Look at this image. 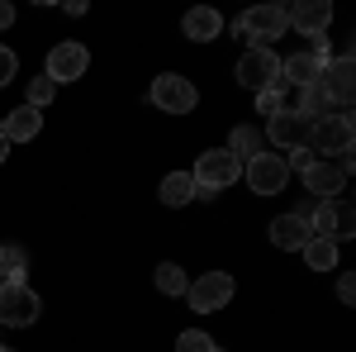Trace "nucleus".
<instances>
[{"label": "nucleus", "instance_id": "1", "mask_svg": "<svg viewBox=\"0 0 356 352\" xmlns=\"http://www.w3.org/2000/svg\"><path fill=\"white\" fill-rule=\"evenodd\" d=\"M195 186H204V190H228L233 181H243V162L228 153V148H209V153H200V162H195Z\"/></svg>", "mask_w": 356, "mask_h": 352}, {"label": "nucleus", "instance_id": "2", "mask_svg": "<svg viewBox=\"0 0 356 352\" xmlns=\"http://www.w3.org/2000/svg\"><path fill=\"white\" fill-rule=\"evenodd\" d=\"M285 10L280 5H252L243 20H238V38L257 43V48H271L275 38H285Z\"/></svg>", "mask_w": 356, "mask_h": 352}, {"label": "nucleus", "instance_id": "3", "mask_svg": "<svg viewBox=\"0 0 356 352\" xmlns=\"http://www.w3.org/2000/svg\"><path fill=\"white\" fill-rule=\"evenodd\" d=\"M314 238H328V243H347L356 234V210L347 200H318V210L309 215Z\"/></svg>", "mask_w": 356, "mask_h": 352}, {"label": "nucleus", "instance_id": "4", "mask_svg": "<svg viewBox=\"0 0 356 352\" xmlns=\"http://www.w3.org/2000/svg\"><path fill=\"white\" fill-rule=\"evenodd\" d=\"M152 105L162 109V114H191L200 105V91L191 86V77H181V72H162L157 82H152Z\"/></svg>", "mask_w": 356, "mask_h": 352}, {"label": "nucleus", "instance_id": "5", "mask_svg": "<svg viewBox=\"0 0 356 352\" xmlns=\"http://www.w3.org/2000/svg\"><path fill=\"white\" fill-rule=\"evenodd\" d=\"M243 181L257 190V195H280V190L290 186V167H285L280 153H261V158L243 162Z\"/></svg>", "mask_w": 356, "mask_h": 352}, {"label": "nucleus", "instance_id": "6", "mask_svg": "<svg viewBox=\"0 0 356 352\" xmlns=\"http://www.w3.org/2000/svg\"><path fill=\"white\" fill-rule=\"evenodd\" d=\"M233 291H238V281L228 271H204L200 281H191L186 300H191V309H200V314H214V309H223L233 300Z\"/></svg>", "mask_w": 356, "mask_h": 352}, {"label": "nucleus", "instance_id": "7", "mask_svg": "<svg viewBox=\"0 0 356 352\" xmlns=\"http://www.w3.org/2000/svg\"><path fill=\"white\" fill-rule=\"evenodd\" d=\"M238 82L247 86V91H271L275 82H280V57L271 53V48H247L243 57H238Z\"/></svg>", "mask_w": 356, "mask_h": 352}, {"label": "nucleus", "instance_id": "8", "mask_svg": "<svg viewBox=\"0 0 356 352\" xmlns=\"http://www.w3.org/2000/svg\"><path fill=\"white\" fill-rule=\"evenodd\" d=\"M352 114L347 109H337V114H323V119H314V134H309V148H323V153H352Z\"/></svg>", "mask_w": 356, "mask_h": 352}, {"label": "nucleus", "instance_id": "9", "mask_svg": "<svg viewBox=\"0 0 356 352\" xmlns=\"http://www.w3.org/2000/svg\"><path fill=\"white\" fill-rule=\"evenodd\" d=\"M38 296L29 291V281L24 286H0V324L5 328H29L33 319H38Z\"/></svg>", "mask_w": 356, "mask_h": 352}, {"label": "nucleus", "instance_id": "10", "mask_svg": "<svg viewBox=\"0 0 356 352\" xmlns=\"http://www.w3.org/2000/svg\"><path fill=\"white\" fill-rule=\"evenodd\" d=\"M86 67H90V53H86V43H57L53 53H48V82L62 86V82H81Z\"/></svg>", "mask_w": 356, "mask_h": 352}, {"label": "nucleus", "instance_id": "11", "mask_svg": "<svg viewBox=\"0 0 356 352\" xmlns=\"http://www.w3.org/2000/svg\"><path fill=\"white\" fill-rule=\"evenodd\" d=\"M309 134H314V119H304V114H295V109H285V114L266 119V138H271L275 148H285V153L309 148Z\"/></svg>", "mask_w": 356, "mask_h": 352}, {"label": "nucleus", "instance_id": "12", "mask_svg": "<svg viewBox=\"0 0 356 352\" xmlns=\"http://www.w3.org/2000/svg\"><path fill=\"white\" fill-rule=\"evenodd\" d=\"M285 24L300 29V33H309V38H323L328 24H332V5L328 0H300V5L285 10Z\"/></svg>", "mask_w": 356, "mask_h": 352}, {"label": "nucleus", "instance_id": "13", "mask_svg": "<svg viewBox=\"0 0 356 352\" xmlns=\"http://www.w3.org/2000/svg\"><path fill=\"white\" fill-rule=\"evenodd\" d=\"M318 86H323V95H328L332 105H352V91H356V67L352 57H332L328 67H323V77H318Z\"/></svg>", "mask_w": 356, "mask_h": 352}, {"label": "nucleus", "instance_id": "14", "mask_svg": "<svg viewBox=\"0 0 356 352\" xmlns=\"http://www.w3.org/2000/svg\"><path fill=\"white\" fill-rule=\"evenodd\" d=\"M304 186L314 190L318 200H342V190H347V171L328 158H318V162L304 167Z\"/></svg>", "mask_w": 356, "mask_h": 352}, {"label": "nucleus", "instance_id": "15", "mask_svg": "<svg viewBox=\"0 0 356 352\" xmlns=\"http://www.w3.org/2000/svg\"><path fill=\"white\" fill-rule=\"evenodd\" d=\"M314 238V229H309V215H275L271 219V243L280 247V252H300L304 243Z\"/></svg>", "mask_w": 356, "mask_h": 352}, {"label": "nucleus", "instance_id": "16", "mask_svg": "<svg viewBox=\"0 0 356 352\" xmlns=\"http://www.w3.org/2000/svg\"><path fill=\"white\" fill-rule=\"evenodd\" d=\"M38 129H43V109H33V105H19L0 119V138L5 143H29V138H38Z\"/></svg>", "mask_w": 356, "mask_h": 352}, {"label": "nucleus", "instance_id": "17", "mask_svg": "<svg viewBox=\"0 0 356 352\" xmlns=\"http://www.w3.org/2000/svg\"><path fill=\"white\" fill-rule=\"evenodd\" d=\"M181 29H186L191 43H209V38H219V33H223V15L214 10V5H195V10H186Z\"/></svg>", "mask_w": 356, "mask_h": 352}, {"label": "nucleus", "instance_id": "18", "mask_svg": "<svg viewBox=\"0 0 356 352\" xmlns=\"http://www.w3.org/2000/svg\"><path fill=\"white\" fill-rule=\"evenodd\" d=\"M323 77V62L314 53H295L290 62H280V82L285 86H295V91H304V86H314Z\"/></svg>", "mask_w": 356, "mask_h": 352}, {"label": "nucleus", "instance_id": "19", "mask_svg": "<svg viewBox=\"0 0 356 352\" xmlns=\"http://www.w3.org/2000/svg\"><path fill=\"white\" fill-rule=\"evenodd\" d=\"M228 153H233L238 162H252V158H261V153H266V134H261V129H252V124H238V129L228 134Z\"/></svg>", "mask_w": 356, "mask_h": 352}, {"label": "nucleus", "instance_id": "20", "mask_svg": "<svg viewBox=\"0 0 356 352\" xmlns=\"http://www.w3.org/2000/svg\"><path fill=\"white\" fill-rule=\"evenodd\" d=\"M162 205H171V210H181V205H191L195 200V176L191 171H171V176H162Z\"/></svg>", "mask_w": 356, "mask_h": 352}, {"label": "nucleus", "instance_id": "21", "mask_svg": "<svg viewBox=\"0 0 356 352\" xmlns=\"http://www.w3.org/2000/svg\"><path fill=\"white\" fill-rule=\"evenodd\" d=\"M24 271H29L24 247L5 243V247H0V286H24Z\"/></svg>", "mask_w": 356, "mask_h": 352}, {"label": "nucleus", "instance_id": "22", "mask_svg": "<svg viewBox=\"0 0 356 352\" xmlns=\"http://www.w3.org/2000/svg\"><path fill=\"white\" fill-rule=\"evenodd\" d=\"M300 252H304V262H309L314 271L337 267V243H328V238H309V243H304Z\"/></svg>", "mask_w": 356, "mask_h": 352}, {"label": "nucleus", "instance_id": "23", "mask_svg": "<svg viewBox=\"0 0 356 352\" xmlns=\"http://www.w3.org/2000/svg\"><path fill=\"white\" fill-rule=\"evenodd\" d=\"M157 291H162V296H186V291H191V281H186V267H176V262H162V267H157Z\"/></svg>", "mask_w": 356, "mask_h": 352}, {"label": "nucleus", "instance_id": "24", "mask_svg": "<svg viewBox=\"0 0 356 352\" xmlns=\"http://www.w3.org/2000/svg\"><path fill=\"white\" fill-rule=\"evenodd\" d=\"M176 352H223V348H214V338H209V333H200V328H186V333L176 338Z\"/></svg>", "mask_w": 356, "mask_h": 352}, {"label": "nucleus", "instance_id": "25", "mask_svg": "<svg viewBox=\"0 0 356 352\" xmlns=\"http://www.w3.org/2000/svg\"><path fill=\"white\" fill-rule=\"evenodd\" d=\"M53 95H57V86L48 82V77H33V82H29V105H33V109H43Z\"/></svg>", "mask_w": 356, "mask_h": 352}, {"label": "nucleus", "instance_id": "26", "mask_svg": "<svg viewBox=\"0 0 356 352\" xmlns=\"http://www.w3.org/2000/svg\"><path fill=\"white\" fill-rule=\"evenodd\" d=\"M15 77H19V57H15L10 48H5V43H0V86H10Z\"/></svg>", "mask_w": 356, "mask_h": 352}, {"label": "nucleus", "instance_id": "27", "mask_svg": "<svg viewBox=\"0 0 356 352\" xmlns=\"http://www.w3.org/2000/svg\"><path fill=\"white\" fill-rule=\"evenodd\" d=\"M337 300H342V305H352V300H356V281H352V276L337 281Z\"/></svg>", "mask_w": 356, "mask_h": 352}, {"label": "nucleus", "instance_id": "28", "mask_svg": "<svg viewBox=\"0 0 356 352\" xmlns=\"http://www.w3.org/2000/svg\"><path fill=\"white\" fill-rule=\"evenodd\" d=\"M309 162H314V148H295V153H290V162H285V167H300V171H304Z\"/></svg>", "mask_w": 356, "mask_h": 352}, {"label": "nucleus", "instance_id": "29", "mask_svg": "<svg viewBox=\"0 0 356 352\" xmlns=\"http://www.w3.org/2000/svg\"><path fill=\"white\" fill-rule=\"evenodd\" d=\"M10 24H15V5H5V0H0V33H5Z\"/></svg>", "mask_w": 356, "mask_h": 352}, {"label": "nucleus", "instance_id": "30", "mask_svg": "<svg viewBox=\"0 0 356 352\" xmlns=\"http://www.w3.org/2000/svg\"><path fill=\"white\" fill-rule=\"evenodd\" d=\"M5 158H10V143H5V138H0V162H5Z\"/></svg>", "mask_w": 356, "mask_h": 352}, {"label": "nucleus", "instance_id": "31", "mask_svg": "<svg viewBox=\"0 0 356 352\" xmlns=\"http://www.w3.org/2000/svg\"><path fill=\"white\" fill-rule=\"evenodd\" d=\"M0 352H15V348H5V343H0Z\"/></svg>", "mask_w": 356, "mask_h": 352}]
</instances>
